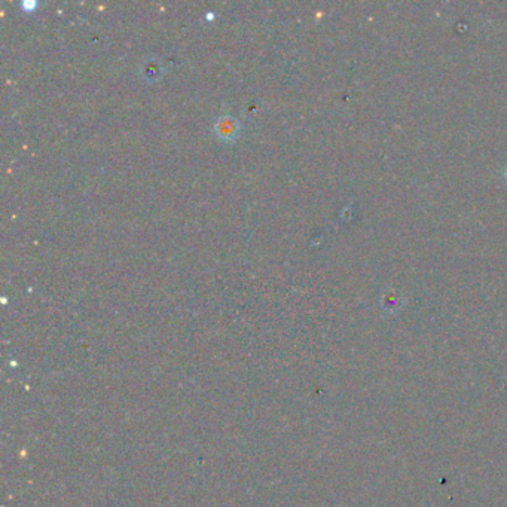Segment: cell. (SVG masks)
<instances>
[{"instance_id": "obj_1", "label": "cell", "mask_w": 507, "mask_h": 507, "mask_svg": "<svg viewBox=\"0 0 507 507\" xmlns=\"http://www.w3.org/2000/svg\"><path fill=\"white\" fill-rule=\"evenodd\" d=\"M504 179L507 180V164H506V167H504Z\"/></svg>"}]
</instances>
